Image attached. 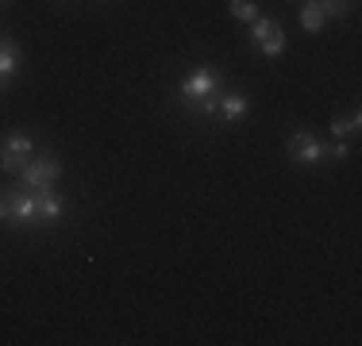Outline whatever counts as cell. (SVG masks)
Listing matches in <instances>:
<instances>
[{"mask_svg":"<svg viewBox=\"0 0 362 346\" xmlns=\"http://www.w3.org/2000/svg\"><path fill=\"white\" fill-rule=\"evenodd\" d=\"M220 93H223V73H220V69L197 66V69H189V73L177 81L174 100L185 108V116L212 119V116H216V108H220Z\"/></svg>","mask_w":362,"mask_h":346,"instance_id":"cell-1","label":"cell"},{"mask_svg":"<svg viewBox=\"0 0 362 346\" xmlns=\"http://www.w3.org/2000/svg\"><path fill=\"white\" fill-rule=\"evenodd\" d=\"M58 177H62V162H58L50 150H39L28 166L16 173V181H20L23 189H31V193H47V189H54Z\"/></svg>","mask_w":362,"mask_h":346,"instance_id":"cell-2","label":"cell"},{"mask_svg":"<svg viewBox=\"0 0 362 346\" xmlns=\"http://www.w3.org/2000/svg\"><path fill=\"white\" fill-rule=\"evenodd\" d=\"M39 154V143L31 138L28 131H12L0 138V173H8V177H16L23 166H28L31 158Z\"/></svg>","mask_w":362,"mask_h":346,"instance_id":"cell-3","label":"cell"},{"mask_svg":"<svg viewBox=\"0 0 362 346\" xmlns=\"http://www.w3.org/2000/svg\"><path fill=\"white\" fill-rule=\"evenodd\" d=\"M286 150H289L293 166H320V162H324V143L313 131H297L289 138Z\"/></svg>","mask_w":362,"mask_h":346,"instance_id":"cell-4","label":"cell"},{"mask_svg":"<svg viewBox=\"0 0 362 346\" xmlns=\"http://www.w3.org/2000/svg\"><path fill=\"white\" fill-rule=\"evenodd\" d=\"M62 215H66V196H58L54 189L35 193V223L39 227H54V223H62Z\"/></svg>","mask_w":362,"mask_h":346,"instance_id":"cell-5","label":"cell"},{"mask_svg":"<svg viewBox=\"0 0 362 346\" xmlns=\"http://www.w3.org/2000/svg\"><path fill=\"white\" fill-rule=\"evenodd\" d=\"M220 119L223 124H239V119L247 116V112H251V97H247V93H239V89H228V93H220Z\"/></svg>","mask_w":362,"mask_h":346,"instance_id":"cell-6","label":"cell"},{"mask_svg":"<svg viewBox=\"0 0 362 346\" xmlns=\"http://www.w3.org/2000/svg\"><path fill=\"white\" fill-rule=\"evenodd\" d=\"M20 47H16L12 35H0V89H8L12 85V77L20 73Z\"/></svg>","mask_w":362,"mask_h":346,"instance_id":"cell-7","label":"cell"},{"mask_svg":"<svg viewBox=\"0 0 362 346\" xmlns=\"http://www.w3.org/2000/svg\"><path fill=\"white\" fill-rule=\"evenodd\" d=\"M281 31V23L278 20H270V16H258V20L247 23V39L255 42V47H262L266 39H274V35Z\"/></svg>","mask_w":362,"mask_h":346,"instance_id":"cell-8","label":"cell"},{"mask_svg":"<svg viewBox=\"0 0 362 346\" xmlns=\"http://www.w3.org/2000/svg\"><path fill=\"white\" fill-rule=\"evenodd\" d=\"M297 20H300V28H305L308 35H320V31H324V20H327V16L320 12V4H316V0H308V4L300 8V16H297Z\"/></svg>","mask_w":362,"mask_h":346,"instance_id":"cell-9","label":"cell"},{"mask_svg":"<svg viewBox=\"0 0 362 346\" xmlns=\"http://www.w3.org/2000/svg\"><path fill=\"white\" fill-rule=\"evenodd\" d=\"M358 124H362V116H358V112H347V116H335V119H332V135H335V138H351V135H358Z\"/></svg>","mask_w":362,"mask_h":346,"instance_id":"cell-10","label":"cell"},{"mask_svg":"<svg viewBox=\"0 0 362 346\" xmlns=\"http://www.w3.org/2000/svg\"><path fill=\"white\" fill-rule=\"evenodd\" d=\"M228 12L235 16L239 23H251V20H258V16H262L255 0H228Z\"/></svg>","mask_w":362,"mask_h":346,"instance_id":"cell-11","label":"cell"},{"mask_svg":"<svg viewBox=\"0 0 362 346\" xmlns=\"http://www.w3.org/2000/svg\"><path fill=\"white\" fill-rule=\"evenodd\" d=\"M320 4V12L327 20H343V16H351V0H316Z\"/></svg>","mask_w":362,"mask_h":346,"instance_id":"cell-12","label":"cell"},{"mask_svg":"<svg viewBox=\"0 0 362 346\" xmlns=\"http://www.w3.org/2000/svg\"><path fill=\"white\" fill-rule=\"evenodd\" d=\"M324 158H327V162H347V158H351V146L343 143V138H335V143L324 146Z\"/></svg>","mask_w":362,"mask_h":346,"instance_id":"cell-13","label":"cell"},{"mask_svg":"<svg viewBox=\"0 0 362 346\" xmlns=\"http://www.w3.org/2000/svg\"><path fill=\"white\" fill-rule=\"evenodd\" d=\"M0 227H12V193H0Z\"/></svg>","mask_w":362,"mask_h":346,"instance_id":"cell-14","label":"cell"},{"mask_svg":"<svg viewBox=\"0 0 362 346\" xmlns=\"http://www.w3.org/2000/svg\"><path fill=\"white\" fill-rule=\"evenodd\" d=\"M4 4H8V0H0V8H4Z\"/></svg>","mask_w":362,"mask_h":346,"instance_id":"cell-15","label":"cell"}]
</instances>
